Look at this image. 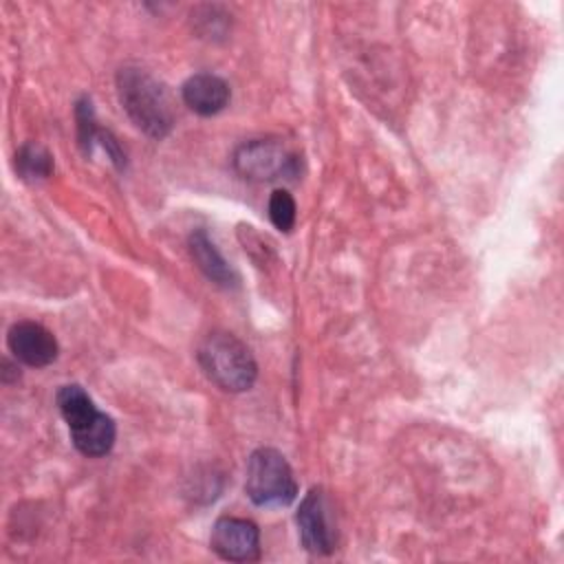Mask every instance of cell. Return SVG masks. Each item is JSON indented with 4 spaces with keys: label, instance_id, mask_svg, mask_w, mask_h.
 Wrapping results in <instances>:
<instances>
[{
    "label": "cell",
    "instance_id": "1",
    "mask_svg": "<svg viewBox=\"0 0 564 564\" xmlns=\"http://www.w3.org/2000/svg\"><path fill=\"white\" fill-rule=\"evenodd\" d=\"M117 95L130 121L152 139H163L174 126V104L167 88L141 66L117 73Z\"/></svg>",
    "mask_w": 564,
    "mask_h": 564
},
{
    "label": "cell",
    "instance_id": "2",
    "mask_svg": "<svg viewBox=\"0 0 564 564\" xmlns=\"http://www.w3.org/2000/svg\"><path fill=\"white\" fill-rule=\"evenodd\" d=\"M196 357L207 379L225 392H245L258 377L251 350L236 335L225 330L205 335Z\"/></svg>",
    "mask_w": 564,
    "mask_h": 564
},
{
    "label": "cell",
    "instance_id": "3",
    "mask_svg": "<svg viewBox=\"0 0 564 564\" xmlns=\"http://www.w3.org/2000/svg\"><path fill=\"white\" fill-rule=\"evenodd\" d=\"M245 494L258 507H286L297 496V482L289 460L273 447H260L249 456Z\"/></svg>",
    "mask_w": 564,
    "mask_h": 564
},
{
    "label": "cell",
    "instance_id": "4",
    "mask_svg": "<svg viewBox=\"0 0 564 564\" xmlns=\"http://www.w3.org/2000/svg\"><path fill=\"white\" fill-rule=\"evenodd\" d=\"M234 167L242 178L256 183L295 178L300 174V156L278 139H253L236 150Z\"/></svg>",
    "mask_w": 564,
    "mask_h": 564
},
{
    "label": "cell",
    "instance_id": "5",
    "mask_svg": "<svg viewBox=\"0 0 564 564\" xmlns=\"http://www.w3.org/2000/svg\"><path fill=\"white\" fill-rule=\"evenodd\" d=\"M300 540L308 553L328 555L337 544V522L330 500L322 487H313L300 502L295 513Z\"/></svg>",
    "mask_w": 564,
    "mask_h": 564
},
{
    "label": "cell",
    "instance_id": "6",
    "mask_svg": "<svg viewBox=\"0 0 564 564\" xmlns=\"http://www.w3.org/2000/svg\"><path fill=\"white\" fill-rule=\"evenodd\" d=\"M209 546L227 562H256L260 557V531L247 518L223 516L214 522Z\"/></svg>",
    "mask_w": 564,
    "mask_h": 564
},
{
    "label": "cell",
    "instance_id": "7",
    "mask_svg": "<svg viewBox=\"0 0 564 564\" xmlns=\"http://www.w3.org/2000/svg\"><path fill=\"white\" fill-rule=\"evenodd\" d=\"M7 346L18 361L31 368H44L57 357V339L37 322L13 324L7 335Z\"/></svg>",
    "mask_w": 564,
    "mask_h": 564
},
{
    "label": "cell",
    "instance_id": "8",
    "mask_svg": "<svg viewBox=\"0 0 564 564\" xmlns=\"http://www.w3.org/2000/svg\"><path fill=\"white\" fill-rule=\"evenodd\" d=\"M183 101L189 110L200 117H212L220 112L229 104V86L223 77L212 73H196L192 75L181 88Z\"/></svg>",
    "mask_w": 564,
    "mask_h": 564
},
{
    "label": "cell",
    "instance_id": "9",
    "mask_svg": "<svg viewBox=\"0 0 564 564\" xmlns=\"http://www.w3.org/2000/svg\"><path fill=\"white\" fill-rule=\"evenodd\" d=\"M189 253L194 258V262L198 264V269L216 284L223 286H231L238 282V275L234 273V269L227 264V260L220 256V251L216 249L214 240L207 236V231L198 229L189 236Z\"/></svg>",
    "mask_w": 564,
    "mask_h": 564
},
{
    "label": "cell",
    "instance_id": "10",
    "mask_svg": "<svg viewBox=\"0 0 564 564\" xmlns=\"http://www.w3.org/2000/svg\"><path fill=\"white\" fill-rule=\"evenodd\" d=\"M115 421L106 412H99L86 425L70 430V441L84 456H106L115 445Z\"/></svg>",
    "mask_w": 564,
    "mask_h": 564
},
{
    "label": "cell",
    "instance_id": "11",
    "mask_svg": "<svg viewBox=\"0 0 564 564\" xmlns=\"http://www.w3.org/2000/svg\"><path fill=\"white\" fill-rule=\"evenodd\" d=\"M57 408H59L68 430H77V427L86 425L88 421H93L99 414V410L95 408L93 399L77 383L59 388V392H57Z\"/></svg>",
    "mask_w": 564,
    "mask_h": 564
},
{
    "label": "cell",
    "instance_id": "12",
    "mask_svg": "<svg viewBox=\"0 0 564 564\" xmlns=\"http://www.w3.org/2000/svg\"><path fill=\"white\" fill-rule=\"evenodd\" d=\"M15 170L24 181L48 178L53 172V156L37 143H24L15 152Z\"/></svg>",
    "mask_w": 564,
    "mask_h": 564
},
{
    "label": "cell",
    "instance_id": "13",
    "mask_svg": "<svg viewBox=\"0 0 564 564\" xmlns=\"http://www.w3.org/2000/svg\"><path fill=\"white\" fill-rule=\"evenodd\" d=\"M295 200L286 189H273L269 198V218L275 229L291 231L295 225Z\"/></svg>",
    "mask_w": 564,
    "mask_h": 564
},
{
    "label": "cell",
    "instance_id": "14",
    "mask_svg": "<svg viewBox=\"0 0 564 564\" xmlns=\"http://www.w3.org/2000/svg\"><path fill=\"white\" fill-rule=\"evenodd\" d=\"M75 117H77V137H79V145L84 150V154H90L93 152V139H95V132H97V121H95V110H93V104L88 97H82L77 101V108H75Z\"/></svg>",
    "mask_w": 564,
    "mask_h": 564
}]
</instances>
